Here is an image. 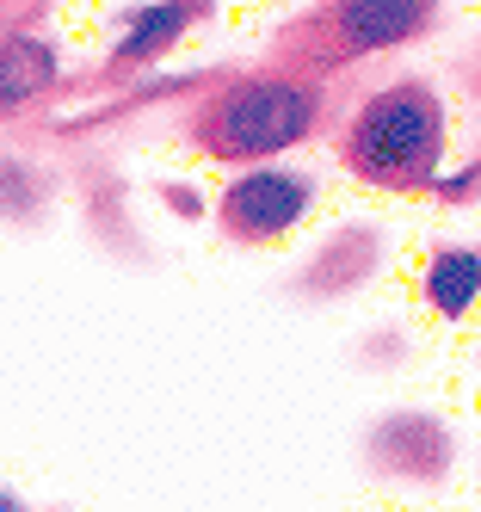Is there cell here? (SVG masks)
I'll return each mask as SVG.
<instances>
[{"mask_svg": "<svg viewBox=\"0 0 481 512\" xmlns=\"http://www.w3.org/2000/svg\"><path fill=\"white\" fill-rule=\"evenodd\" d=\"M444 155V105L426 81H395L346 130V167L377 192H420L432 186Z\"/></svg>", "mask_w": 481, "mask_h": 512, "instance_id": "1", "label": "cell"}, {"mask_svg": "<svg viewBox=\"0 0 481 512\" xmlns=\"http://www.w3.org/2000/svg\"><path fill=\"white\" fill-rule=\"evenodd\" d=\"M315 124H321V87L290 81V75H247L204 105L192 136L204 155L253 167V161H272L296 149V142H309Z\"/></svg>", "mask_w": 481, "mask_h": 512, "instance_id": "2", "label": "cell"}, {"mask_svg": "<svg viewBox=\"0 0 481 512\" xmlns=\"http://www.w3.org/2000/svg\"><path fill=\"white\" fill-rule=\"evenodd\" d=\"M309 210H315V179L272 167V161H253L235 186L222 192V223L247 241H278L303 223Z\"/></svg>", "mask_w": 481, "mask_h": 512, "instance_id": "3", "label": "cell"}, {"mask_svg": "<svg viewBox=\"0 0 481 512\" xmlns=\"http://www.w3.org/2000/svg\"><path fill=\"white\" fill-rule=\"evenodd\" d=\"M426 19H432V0H340L333 7V31L352 56H377L420 38Z\"/></svg>", "mask_w": 481, "mask_h": 512, "instance_id": "4", "label": "cell"}, {"mask_svg": "<svg viewBox=\"0 0 481 512\" xmlns=\"http://www.w3.org/2000/svg\"><path fill=\"white\" fill-rule=\"evenodd\" d=\"M50 87H56V50L44 38H7L0 44V118L31 105Z\"/></svg>", "mask_w": 481, "mask_h": 512, "instance_id": "5", "label": "cell"}, {"mask_svg": "<svg viewBox=\"0 0 481 512\" xmlns=\"http://www.w3.org/2000/svg\"><path fill=\"white\" fill-rule=\"evenodd\" d=\"M420 284H426V303L444 321H463L481 303V253L475 247H444V253H432V266H426Z\"/></svg>", "mask_w": 481, "mask_h": 512, "instance_id": "6", "label": "cell"}, {"mask_svg": "<svg viewBox=\"0 0 481 512\" xmlns=\"http://www.w3.org/2000/svg\"><path fill=\"white\" fill-rule=\"evenodd\" d=\"M198 19V0H155V7H142L124 31V44H118V62H148V56H161L167 44L185 38V25Z\"/></svg>", "mask_w": 481, "mask_h": 512, "instance_id": "7", "label": "cell"}, {"mask_svg": "<svg viewBox=\"0 0 481 512\" xmlns=\"http://www.w3.org/2000/svg\"><path fill=\"white\" fill-rule=\"evenodd\" d=\"M0 512H25V500H13L7 488H0Z\"/></svg>", "mask_w": 481, "mask_h": 512, "instance_id": "8", "label": "cell"}]
</instances>
